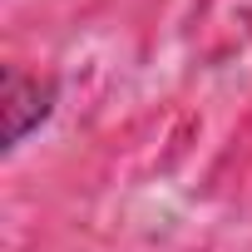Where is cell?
Returning a JSON list of instances; mask_svg holds the SVG:
<instances>
[{
    "mask_svg": "<svg viewBox=\"0 0 252 252\" xmlns=\"http://www.w3.org/2000/svg\"><path fill=\"white\" fill-rule=\"evenodd\" d=\"M60 99V79L55 74H30L20 64L5 69V84H0V149H20L40 124L55 114Z\"/></svg>",
    "mask_w": 252,
    "mask_h": 252,
    "instance_id": "obj_1",
    "label": "cell"
}]
</instances>
